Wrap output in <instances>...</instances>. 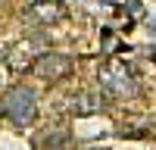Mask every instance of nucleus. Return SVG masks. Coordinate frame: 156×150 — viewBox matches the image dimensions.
Returning <instances> with one entry per match:
<instances>
[{
    "mask_svg": "<svg viewBox=\"0 0 156 150\" xmlns=\"http://www.w3.org/2000/svg\"><path fill=\"white\" fill-rule=\"evenodd\" d=\"M72 69H75V59L66 56V53H41L34 59V66H31V72L37 78H44V81H59Z\"/></svg>",
    "mask_w": 156,
    "mask_h": 150,
    "instance_id": "7ed1b4c3",
    "label": "nucleus"
},
{
    "mask_svg": "<svg viewBox=\"0 0 156 150\" xmlns=\"http://www.w3.org/2000/svg\"><path fill=\"white\" fill-rule=\"evenodd\" d=\"M106 3H112V0H106Z\"/></svg>",
    "mask_w": 156,
    "mask_h": 150,
    "instance_id": "423d86ee",
    "label": "nucleus"
},
{
    "mask_svg": "<svg viewBox=\"0 0 156 150\" xmlns=\"http://www.w3.org/2000/svg\"><path fill=\"white\" fill-rule=\"evenodd\" d=\"M100 106H103V100H100L97 94H81V97H78V106H75V112L87 116V112H97Z\"/></svg>",
    "mask_w": 156,
    "mask_h": 150,
    "instance_id": "20e7f679",
    "label": "nucleus"
},
{
    "mask_svg": "<svg viewBox=\"0 0 156 150\" xmlns=\"http://www.w3.org/2000/svg\"><path fill=\"white\" fill-rule=\"evenodd\" d=\"M100 84L106 88L109 94H115V97H125V94H134V78H131V72L125 69V62H119V59H109L106 66L100 69Z\"/></svg>",
    "mask_w": 156,
    "mask_h": 150,
    "instance_id": "f03ea898",
    "label": "nucleus"
},
{
    "mask_svg": "<svg viewBox=\"0 0 156 150\" xmlns=\"http://www.w3.org/2000/svg\"><path fill=\"white\" fill-rule=\"evenodd\" d=\"M3 116L9 122H16V125H31L34 116H37V97L31 88H12V91H6L3 97Z\"/></svg>",
    "mask_w": 156,
    "mask_h": 150,
    "instance_id": "f257e3e1",
    "label": "nucleus"
},
{
    "mask_svg": "<svg viewBox=\"0 0 156 150\" xmlns=\"http://www.w3.org/2000/svg\"><path fill=\"white\" fill-rule=\"evenodd\" d=\"M31 12H34V16H44V19H59V16H62V9L53 6V3H50V6H41V3H37Z\"/></svg>",
    "mask_w": 156,
    "mask_h": 150,
    "instance_id": "39448f33",
    "label": "nucleus"
}]
</instances>
